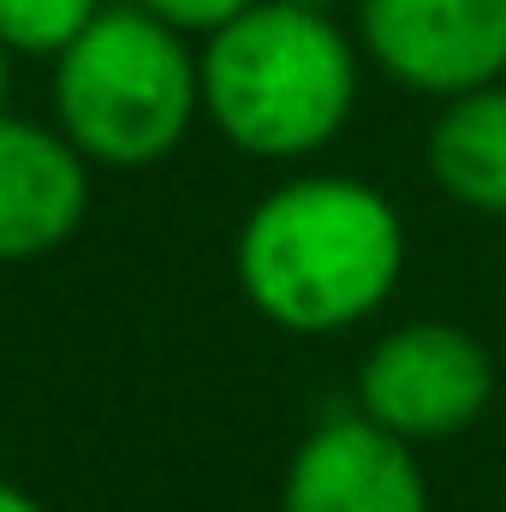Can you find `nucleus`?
Segmentation results:
<instances>
[{"label":"nucleus","instance_id":"obj_1","mask_svg":"<svg viewBox=\"0 0 506 512\" xmlns=\"http://www.w3.org/2000/svg\"><path fill=\"white\" fill-rule=\"evenodd\" d=\"M405 233L358 179H298L262 197L239 233V286L274 328L334 334L393 292Z\"/></svg>","mask_w":506,"mask_h":512},{"label":"nucleus","instance_id":"obj_2","mask_svg":"<svg viewBox=\"0 0 506 512\" xmlns=\"http://www.w3.org/2000/svg\"><path fill=\"white\" fill-rule=\"evenodd\" d=\"M203 108L245 155L292 161L322 149L352 114L358 66L346 36L316 6H251L209 36Z\"/></svg>","mask_w":506,"mask_h":512},{"label":"nucleus","instance_id":"obj_3","mask_svg":"<svg viewBox=\"0 0 506 512\" xmlns=\"http://www.w3.org/2000/svg\"><path fill=\"white\" fill-rule=\"evenodd\" d=\"M60 131L84 161L149 167L179 149L203 102V66L185 54L179 30L137 12H96V24L54 54Z\"/></svg>","mask_w":506,"mask_h":512},{"label":"nucleus","instance_id":"obj_4","mask_svg":"<svg viewBox=\"0 0 506 512\" xmlns=\"http://www.w3.org/2000/svg\"><path fill=\"white\" fill-rule=\"evenodd\" d=\"M495 393L489 352L453 322H411L370 346L358 370L364 417L399 441H447L483 417Z\"/></svg>","mask_w":506,"mask_h":512},{"label":"nucleus","instance_id":"obj_5","mask_svg":"<svg viewBox=\"0 0 506 512\" xmlns=\"http://www.w3.org/2000/svg\"><path fill=\"white\" fill-rule=\"evenodd\" d=\"M364 42L429 96H471L506 72V0H364Z\"/></svg>","mask_w":506,"mask_h":512},{"label":"nucleus","instance_id":"obj_6","mask_svg":"<svg viewBox=\"0 0 506 512\" xmlns=\"http://www.w3.org/2000/svg\"><path fill=\"white\" fill-rule=\"evenodd\" d=\"M280 512H429V489L411 441L370 417H334L292 453Z\"/></svg>","mask_w":506,"mask_h":512},{"label":"nucleus","instance_id":"obj_7","mask_svg":"<svg viewBox=\"0 0 506 512\" xmlns=\"http://www.w3.org/2000/svg\"><path fill=\"white\" fill-rule=\"evenodd\" d=\"M90 209V173L72 137L0 120V262L48 256L78 233Z\"/></svg>","mask_w":506,"mask_h":512},{"label":"nucleus","instance_id":"obj_8","mask_svg":"<svg viewBox=\"0 0 506 512\" xmlns=\"http://www.w3.org/2000/svg\"><path fill=\"white\" fill-rule=\"evenodd\" d=\"M429 167L447 197L483 215H506V90L489 84L453 96V108L429 137Z\"/></svg>","mask_w":506,"mask_h":512},{"label":"nucleus","instance_id":"obj_9","mask_svg":"<svg viewBox=\"0 0 506 512\" xmlns=\"http://www.w3.org/2000/svg\"><path fill=\"white\" fill-rule=\"evenodd\" d=\"M96 12L102 0H0V42L24 54H66Z\"/></svg>","mask_w":506,"mask_h":512},{"label":"nucleus","instance_id":"obj_10","mask_svg":"<svg viewBox=\"0 0 506 512\" xmlns=\"http://www.w3.org/2000/svg\"><path fill=\"white\" fill-rule=\"evenodd\" d=\"M149 18H161L167 30H227L233 18H245L256 0H137Z\"/></svg>","mask_w":506,"mask_h":512},{"label":"nucleus","instance_id":"obj_11","mask_svg":"<svg viewBox=\"0 0 506 512\" xmlns=\"http://www.w3.org/2000/svg\"><path fill=\"white\" fill-rule=\"evenodd\" d=\"M0 512H42V501H30L24 489H12V483H0Z\"/></svg>","mask_w":506,"mask_h":512},{"label":"nucleus","instance_id":"obj_12","mask_svg":"<svg viewBox=\"0 0 506 512\" xmlns=\"http://www.w3.org/2000/svg\"><path fill=\"white\" fill-rule=\"evenodd\" d=\"M0 96H6V42H0Z\"/></svg>","mask_w":506,"mask_h":512},{"label":"nucleus","instance_id":"obj_13","mask_svg":"<svg viewBox=\"0 0 506 512\" xmlns=\"http://www.w3.org/2000/svg\"><path fill=\"white\" fill-rule=\"evenodd\" d=\"M292 6H316V12H322V6H328V0H292Z\"/></svg>","mask_w":506,"mask_h":512}]
</instances>
